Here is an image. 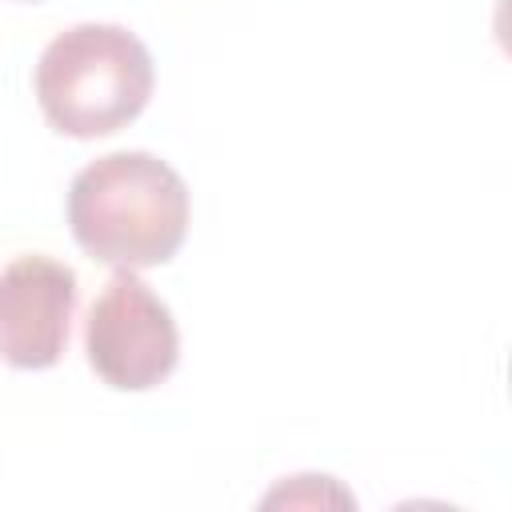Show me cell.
Returning a JSON list of instances; mask_svg holds the SVG:
<instances>
[{"label":"cell","mask_w":512,"mask_h":512,"mask_svg":"<svg viewBox=\"0 0 512 512\" xmlns=\"http://www.w3.org/2000/svg\"><path fill=\"white\" fill-rule=\"evenodd\" d=\"M68 228L100 264H168L188 232V184L152 152H108L72 176Z\"/></svg>","instance_id":"obj_1"},{"label":"cell","mask_w":512,"mask_h":512,"mask_svg":"<svg viewBox=\"0 0 512 512\" xmlns=\"http://www.w3.org/2000/svg\"><path fill=\"white\" fill-rule=\"evenodd\" d=\"M76 272L44 252H24L0 268V360L24 372L52 368L68 348L76 316Z\"/></svg>","instance_id":"obj_4"},{"label":"cell","mask_w":512,"mask_h":512,"mask_svg":"<svg viewBox=\"0 0 512 512\" xmlns=\"http://www.w3.org/2000/svg\"><path fill=\"white\" fill-rule=\"evenodd\" d=\"M156 72L144 40L120 24H72L48 40L36 60V100L44 120L76 140L112 136L132 124Z\"/></svg>","instance_id":"obj_2"},{"label":"cell","mask_w":512,"mask_h":512,"mask_svg":"<svg viewBox=\"0 0 512 512\" xmlns=\"http://www.w3.org/2000/svg\"><path fill=\"white\" fill-rule=\"evenodd\" d=\"M84 352L92 372L120 392H144L172 376L180 360V332L168 304L136 276V268H116L92 300Z\"/></svg>","instance_id":"obj_3"}]
</instances>
